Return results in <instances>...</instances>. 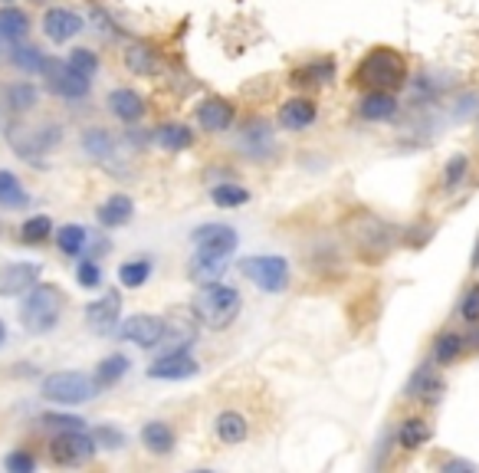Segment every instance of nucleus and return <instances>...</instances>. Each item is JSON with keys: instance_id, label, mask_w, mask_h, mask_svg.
<instances>
[{"instance_id": "a18cd8bd", "label": "nucleus", "mask_w": 479, "mask_h": 473, "mask_svg": "<svg viewBox=\"0 0 479 473\" xmlns=\"http://www.w3.org/2000/svg\"><path fill=\"white\" fill-rule=\"evenodd\" d=\"M479 264V240H476V250H473V266Z\"/></svg>"}, {"instance_id": "c03bdc74", "label": "nucleus", "mask_w": 479, "mask_h": 473, "mask_svg": "<svg viewBox=\"0 0 479 473\" xmlns=\"http://www.w3.org/2000/svg\"><path fill=\"white\" fill-rule=\"evenodd\" d=\"M447 470H473V464H460V460H453V464H447Z\"/></svg>"}, {"instance_id": "bb28decb", "label": "nucleus", "mask_w": 479, "mask_h": 473, "mask_svg": "<svg viewBox=\"0 0 479 473\" xmlns=\"http://www.w3.org/2000/svg\"><path fill=\"white\" fill-rule=\"evenodd\" d=\"M398 437H401V447H404V450H417V447H424V441L430 437V424L420 418H407L404 424H401Z\"/></svg>"}, {"instance_id": "1a4fd4ad", "label": "nucleus", "mask_w": 479, "mask_h": 473, "mask_svg": "<svg viewBox=\"0 0 479 473\" xmlns=\"http://www.w3.org/2000/svg\"><path fill=\"white\" fill-rule=\"evenodd\" d=\"M198 372H200V365L194 362L184 348H174V352L161 355V358L148 368V378H154V382H184V378H194Z\"/></svg>"}, {"instance_id": "72a5a7b5", "label": "nucleus", "mask_w": 479, "mask_h": 473, "mask_svg": "<svg viewBox=\"0 0 479 473\" xmlns=\"http://www.w3.org/2000/svg\"><path fill=\"white\" fill-rule=\"evenodd\" d=\"M66 63L73 66L79 76H86V79H92V76L99 73V56L92 53V50H82V46L69 53V60H66Z\"/></svg>"}, {"instance_id": "ea45409f", "label": "nucleus", "mask_w": 479, "mask_h": 473, "mask_svg": "<svg viewBox=\"0 0 479 473\" xmlns=\"http://www.w3.org/2000/svg\"><path fill=\"white\" fill-rule=\"evenodd\" d=\"M43 424H50V428H60V431H86V421L73 418V414H46Z\"/></svg>"}, {"instance_id": "2f4dec72", "label": "nucleus", "mask_w": 479, "mask_h": 473, "mask_svg": "<svg viewBox=\"0 0 479 473\" xmlns=\"http://www.w3.org/2000/svg\"><path fill=\"white\" fill-rule=\"evenodd\" d=\"M53 234V220L37 214V218H30L23 227H20V236H23V244H43L46 236Z\"/></svg>"}, {"instance_id": "9d476101", "label": "nucleus", "mask_w": 479, "mask_h": 473, "mask_svg": "<svg viewBox=\"0 0 479 473\" xmlns=\"http://www.w3.org/2000/svg\"><path fill=\"white\" fill-rule=\"evenodd\" d=\"M118 336L125 342H135L142 348H154L164 339V322L161 319L148 316V312H138V316H128L118 329Z\"/></svg>"}, {"instance_id": "6e6552de", "label": "nucleus", "mask_w": 479, "mask_h": 473, "mask_svg": "<svg viewBox=\"0 0 479 473\" xmlns=\"http://www.w3.org/2000/svg\"><path fill=\"white\" fill-rule=\"evenodd\" d=\"M43 76H46V86H50V92L63 96V99H82V96L89 92V86H92V79L79 76L73 66L60 63V60H46Z\"/></svg>"}, {"instance_id": "b1692460", "label": "nucleus", "mask_w": 479, "mask_h": 473, "mask_svg": "<svg viewBox=\"0 0 479 473\" xmlns=\"http://www.w3.org/2000/svg\"><path fill=\"white\" fill-rule=\"evenodd\" d=\"M56 244H60L63 254L79 256L82 250H86V244H89V234H86V227H79V224H66V227L56 230Z\"/></svg>"}, {"instance_id": "c9c22d12", "label": "nucleus", "mask_w": 479, "mask_h": 473, "mask_svg": "<svg viewBox=\"0 0 479 473\" xmlns=\"http://www.w3.org/2000/svg\"><path fill=\"white\" fill-rule=\"evenodd\" d=\"M246 198H250V194H246L240 184H217V188H214V204H220V208H240Z\"/></svg>"}, {"instance_id": "f257e3e1", "label": "nucleus", "mask_w": 479, "mask_h": 473, "mask_svg": "<svg viewBox=\"0 0 479 473\" xmlns=\"http://www.w3.org/2000/svg\"><path fill=\"white\" fill-rule=\"evenodd\" d=\"M190 312L198 316V322H204L207 329H226L240 316V292L234 286L224 283H204L194 300H190Z\"/></svg>"}, {"instance_id": "ddd939ff", "label": "nucleus", "mask_w": 479, "mask_h": 473, "mask_svg": "<svg viewBox=\"0 0 479 473\" xmlns=\"http://www.w3.org/2000/svg\"><path fill=\"white\" fill-rule=\"evenodd\" d=\"M79 30H82V17H76L73 10L50 7L43 14V33L53 40V43H66V40H73Z\"/></svg>"}, {"instance_id": "f704fd0d", "label": "nucleus", "mask_w": 479, "mask_h": 473, "mask_svg": "<svg viewBox=\"0 0 479 473\" xmlns=\"http://www.w3.org/2000/svg\"><path fill=\"white\" fill-rule=\"evenodd\" d=\"M7 99H10V109L14 112H27L37 106V89H33L30 82H20V86H14V89L7 92Z\"/></svg>"}, {"instance_id": "a19ab883", "label": "nucleus", "mask_w": 479, "mask_h": 473, "mask_svg": "<svg viewBox=\"0 0 479 473\" xmlns=\"http://www.w3.org/2000/svg\"><path fill=\"white\" fill-rule=\"evenodd\" d=\"M460 316L466 319V322H479V286H473V290L463 296Z\"/></svg>"}, {"instance_id": "393cba45", "label": "nucleus", "mask_w": 479, "mask_h": 473, "mask_svg": "<svg viewBox=\"0 0 479 473\" xmlns=\"http://www.w3.org/2000/svg\"><path fill=\"white\" fill-rule=\"evenodd\" d=\"M217 437L224 444H240L246 437V421L244 414H236V411H224L217 418Z\"/></svg>"}, {"instance_id": "423d86ee", "label": "nucleus", "mask_w": 479, "mask_h": 473, "mask_svg": "<svg viewBox=\"0 0 479 473\" xmlns=\"http://www.w3.org/2000/svg\"><path fill=\"white\" fill-rule=\"evenodd\" d=\"M96 437H89L86 431H60L50 444V457L60 467H82L96 457Z\"/></svg>"}, {"instance_id": "7c9ffc66", "label": "nucleus", "mask_w": 479, "mask_h": 473, "mask_svg": "<svg viewBox=\"0 0 479 473\" xmlns=\"http://www.w3.org/2000/svg\"><path fill=\"white\" fill-rule=\"evenodd\" d=\"M226 270V260H200V256H190V276L198 283H214L220 280Z\"/></svg>"}, {"instance_id": "37998d69", "label": "nucleus", "mask_w": 479, "mask_h": 473, "mask_svg": "<svg viewBox=\"0 0 479 473\" xmlns=\"http://www.w3.org/2000/svg\"><path fill=\"white\" fill-rule=\"evenodd\" d=\"M96 444H106V447H112V450H118V447L125 444V437L118 434L115 428H99L96 431Z\"/></svg>"}, {"instance_id": "49530a36", "label": "nucleus", "mask_w": 479, "mask_h": 473, "mask_svg": "<svg viewBox=\"0 0 479 473\" xmlns=\"http://www.w3.org/2000/svg\"><path fill=\"white\" fill-rule=\"evenodd\" d=\"M4 339H7V329H4V322H0V346H4Z\"/></svg>"}, {"instance_id": "6ab92c4d", "label": "nucleus", "mask_w": 479, "mask_h": 473, "mask_svg": "<svg viewBox=\"0 0 479 473\" xmlns=\"http://www.w3.org/2000/svg\"><path fill=\"white\" fill-rule=\"evenodd\" d=\"M109 109L115 112L122 122H135V118H142V112H145V102H142V96H138L135 89H115L109 96Z\"/></svg>"}, {"instance_id": "dca6fc26", "label": "nucleus", "mask_w": 479, "mask_h": 473, "mask_svg": "<svg viewBox=\"0 0 479 473\" xmlns=\"http://www.w3.org/2000/svg\"><path fill=\"white\" fill-rule=\"evenodd\" d=\"M132 210H135L132 198H125V194H112L109 200H102L99 204V224L102 227H122V224L132 220Z\"/></svg>"}, {"instance_id": "a211bd4d", "label": "nucleus", "mask_w": 479, "mask_h": 473, "mask_svg": "<svg viewBox=\"0 0 479 473\" xmlns=\"http://www.w3.org/2000/svg\"><path fill=\"white\" fill-rule=\"evenodd\" d=\"M398 112V99L384 89H371L368 96L362 99V116L371 118V122H384Z\"/></svg>"}, {"instance_id": "9b49d317", "label": "nucleus", "mask_w": 479, "mask_h": 473, "mask_svg": "<svg viewBox=\"0 0 479 473\" xmlns=\"http://www.w3.org/2000/svg\"><path fill=\"white\" fill-rule=\"evenodd\" d=\"M118 312H122V296L115 290H109L106 296H99L96 302L86 306V322L96 336H109L118 326Z\"/></svg>"}, {"instance_id": "7ed1b4c3", "label": "nucleus", "mask_w": 479, "mask_h": 473, "mask_svg": "<svg viewBox=\"0 0 479 473\" xmlns=\"http://www.w3.org/2000/svg\"><path fill=\"white\" fill-rule=\"evenodd\" d=\"M60 312H63V292L56 286H46V283H37L20 302V322L33 336L50 332L60 322Z\"/></svg>"}, {"instance_id": "aec40b11", "label": "nucleus", "mask_w": 479, "mask_h": 473, "mask_svg": "<svg viewBox=\"0 0 479 473\" xmlns=\"http://www.w3.org/2000/svg\"><path fill=\"white\" fill-rule=\"evenodd\" d=\"M142 444L152 450V454H171L174 450V431L164 424V421H148L142 428Z\"/></svg>"}, {"instance_id": "412c9836", "label": "nucleus", "mask_w": 479, "mask_h": 473, "mask_svg": "<svg viewBox=\"0 0 479 473\" xmlns=\"http://www.w3.org/2000/svg\"><path fill=\"white\" fill-rule=\"evenodd\" d=\"M30 30V17L23 10L17 7H0V40H10V43H17V40L27 37Z\"/></svg>"}, {"instance_id": "58836bf2", "label": "nucleus", "mask_w": 479, "mask_h": 473, "mask_svg": "<svg viewBox=\"0 0 479 473\" xmlns=\"http://www.w3.org/2000/svg\"><path fill=\"white\" fill-rule=\"evenodd\" d=\"M76 280L86 286V290H92V286H99L102 274H99V264H92V260H82L79 266H76Z\"/></svg>"}, {"instance_id": "f8f14e48", "label": "nucleus", "mask_w": 479, "mask_h": 473, "mask_svg": "<svg viewBox=\"0 0 479 473\" xmlns=\"http://www.w3.org/2000/svg\"><path fill=\"white\" fill-rule=\"evenodd\" d=\"M43 266L40 264H10L0 270V296H20L37 286Z\"/></svg>"}, {"instance_id": "39448f33", "label": "nucleus", "mask_w": 479, "mask_h": 473, "mask_svg": "<svg viewBox=\"0 0 479 473\" xmlns=\"http://www.w3.org/2000/svg\"><path fill=\"white\" fill-rule=\"evenodd\" d=\"M240 270L263 292H282L286 283H290V264H286V256H246V260H240Z\"/></svg>"}, {"instance_id": "c85d7f7f", "label": "nucleus", "mask_w": 479, "mask_h": 473, "mask_svg": "<svg viewBox=\"0 0 479 473\" xmlns=\"http://www.w3.org/2000/svg\"><path fill=\"white\" fill-rule=\"evenodd\" d=\"M10 63L23 70V73H43V63L46 56L40 53L37 46H14V53H10Z\"/></svg>"}, {"instance_id": "f03ea898", "label": "nucleus", "mask_w": 479, "mask_h": 473, "mask_svg": "<svg viewBox=\"0 0 479 473\" xmlns=\"http://www.w3.org/2000/svg\"><path fill=\"white\" fill-rule=\"evenodd\" d=\"M355 82L358 86H368V89H401L407 82V63L404 56L394 53V50H371L364 56L358 70H355Z\"/></svg>"}, {"instance_id": "a878e982", "label": "nucleus", "mask_w": 479, "mask_h": 473, "mask_svg": "<svg viewBox=\"0 0 479 473\" xmlns=\"http://www.w3.org/2000/svg\"><path fill=\"white\" fill-rule=\"evenodd\" d=\"M0 204L4 208H23V204H30L23 184L17 181V174L0 172Z\"/></svg>"}, {"instance_id": "2eb2a0df", "label": "nucleus", "mask_w": 479, "mask_h": 473, "mask_svg": "<svg viewBox=\"0 0 479 473\" xmlns=\"http://www.w3.org/2000/svg\"><path fill=\"white\" fill-rule=\"evenodd\" d=\"M230 122H234V109L224 99H207L198 109V125L204 132H226Z\"/></svg>"}, {"instance_id": "473e14b6", "label": "nucleus", "mask_w": 479, "mask_h": 473, "mask_svg": "<svg viewBox=\"0 0 479 473\" xmlns=\"http://www.w3.org/2000/svg\"><path fill=\"white\" fill-rule=\"evenodd\" d=\"M460 352H463V339L456 336V332H443V336L437 339V346H434L437 365H450Z\"/></svg>"}, {"instance_id": "c756f323", "label": "nucleus", "mask_w": 479, "mask_h": 473, "mask_svg": "<svg viewBox=\"0 0 479 473\" xmlns=\"http://www.w3.org/2000/svg\"><path fill=\"white\" fill-rule=\"evenodd\" d=\"M148 276H152V264L148 260H132V264H122V270H118V283L128 286V290H138Z\"/></svg>"}, {"instance_id": "4be33fe9", "label": "nucleus", "mask_w": 479, "mask_h": 473, "mask_svg": "<svg viewBox=\"0 0 479 473\" xmlns=\"http://www.w3.org/2000/svg\"><path fill=\"white\" fill-rule=\"evenodd\" d=\"M407 394L410 398H427V401H437L443 394V382L434 375V368H420V372L414 375V382L407 385Z\"/></svg>"}, {"instance_id": "4468645a", "label": "nucleus", "mask_w": 479, "mask_h": 473, "mask_svg": "<svg viewBox=\"0 0 479 473\" xmlns=\"http://www.w3.org/2000/svg\"><path fill=\"white\" fill-rule=\"evenodd\" d=\"M316 122V106L309 99H290L280 106V125L290 128V132H302Z\"/></svg>"}, {"instance_id": "5701e85b", "label": "nucleus", "mask_w": 479, "mask_h": 473, "mask_svg": "<svg viewBox=\"0 0 479 473\" xmlns=\"http://www.w3.org/2000/svg\"><path fill=\"white\" fill-rule=\"evenodd\" d=\"M154 138H158V145L168 148V152H181V148H188L190 142H194L190 128L178 125V122H168V125H161L158 132H154Z\"/></svg>"}, {"instance_id": "e433bc0d", "label": "nucleus", "mask_w": 479, "mask_h": 473, "mask_svg": "<svg viewBox=\"0 0 479 473\" xmlns=\"http://www.w3.org/2000/svg\"><path fill=\"white\" fill-rule=\"evenodd\" d=\"M86 148H89L96 158H106L109 155V148H112L109 132H106V128H89V135H86Z\"/></svg>"}, {"instance_id": "0eeeda50", "label": "nucleus", "mask_w": 479, "mask_h": 473, "mask_svg": "<svg viewBox=\"0 0 479 473\" xmlns=\"http://www.w3.org/2000/svg\"><path fill=\"white\" fill-rule=\"evenodd\" d=\"M190 240H194V256L200 260H230L236 250V230L226 224H200Z\"/></svg>"}, {"instance_id": "cd10ccee", "label": "nucleus", "mask_w": 479, "mask_h": 473, "mask_svg": "<svg viewBox=\"0 0 479 473\" xmlns=\"http://www.w3.org/2000/svg\"><path fill=\"white\" fill-rule=\"evenodd\" d=\"M128 372V358L125 355H109L99 362V372H96V385L99 388H112V385Z\"/></svg>"}, {"instance_id": "20e7f679", "label": "nucleus", "mask_w": 479, "mask_h": 473, "mask_svg": "<svg viewBox=\"0 0 479 473\" xmlns=\"http://www.w3.org/2000/svg\"><path fill=\"white\" fill-rule=\"evenodd\" d=\"M96 392H99V385L79 372H56L43 378V388H40V394L53 404H82V401L96 398Z\"/></svg>"}, {"instance_id": "f3484780", "label": "nucleus", "mask_w": 479, "mask_h": 473, "mask_svg": "<svg viewBox=\"0 0 479 473\" xmlns=\"http://www.w3.org/2000/svg\"><path fill=\"white\" fill-rule=\"evenodd\" d=\"M125 70L135 76H154L161 70V63H158V53L148 43H132L125 50Z\"/></svg>"}, {"instance_id": "4c0bfd02", "label": "nucleus", "mask_w": 479, "mask_h": 473, "mask_svg": "<svg viewBox=\"0 0 479 473\" xmlns=\"http://www.w3.org/2000/svg\"><path fill=\"white\" fill-rule=\"evenodd\" d=\"M4 467H7L10 473H30L37 467V460H33V454H27V450H14V454H7Z\"/></svg>"}, {"instance_id": "79ce46f5", "label": "nucleus", "mask_w": 479, "mask_h": 473, "mask_svg": "<svg viewBox=\"0 0 479 473\" xmlns=\"http://www.w3.org/2000/svg\"><path fill=\"white\" fill-rule=\"evenodd\" d=\"M463 172H466V158L456 155L450 164H447V188H456L463 181Z\"/></svg>"}]
</instances>
